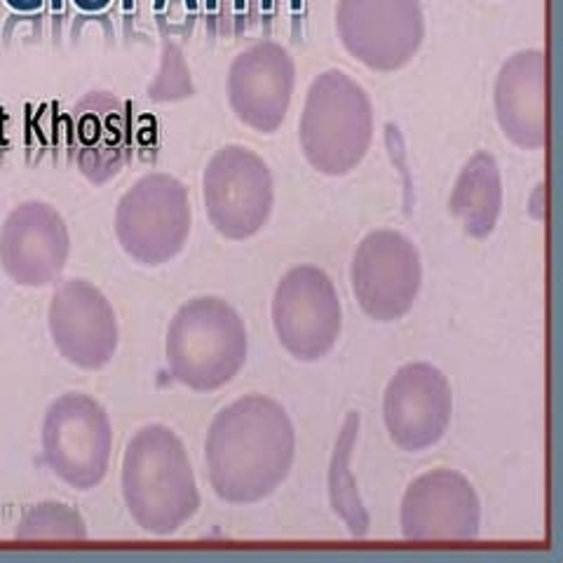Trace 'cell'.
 Returning a JSON list of instances; mask_svg holds the SVG:
<instances>
[{
  "label": "cell",
  "mask_w": 563,
  "mask_h": 563,
  "mask_svg": "<svg viewBox=\"0 0 563 563\" xmlns=\"http://www.w3.org/2000/svg\"><path fill=\"white\" fill-rule=\"evenodd\" d=\"M296 432L287 411L263 395L242 397L211 420L205 461L209 484L231 505L266 500L289 477Z\"/></svg>",
  "instance_id": "obj_1"
},
{
  "label": "cell",
  "mask_w": 563,
  "mask_h": 563,
  "mask_svg": "<svg viewBox=\"0 0 563 563\" xmlns=\"http://www.w3.org/2000/svg\"><path fill=\"white\" fill-rule=\"evenodd\" d=\"M122 496L132 519L153 536H172L196 517L200 493L179 434L146 426L132 437L122 457Z\"/></svg>",
  "instance_id": "obj_2"
},
{
  "label": "cell",
  "mask_w": 563,
  "mask_h": 563,
  "mask_svg": "<svg viewBox=\"0 0 563 563\" xmlns=\"http://www.w3.org/2000/svg\"><path fill=\"white\" fill-rule=\"evenodd\" d=\"M167 366L188 390L214 393L246 362V329L233 306L205 296L188 301L167 331Z\"/></svg>",
  "instance_id": "obj_3"
},
{
  "label": "cell",
  "mask_w": 563,
  "mask_h": 563,
  "mask_svg": "<svg viewBox=\"0 0 563 563\" xmlns=\"http://www.w3.org/2000/svg\"><path fill=\"white\" fill-rule=\"evenodd\" d=\"M301 139L308 161L327 174L355 167L372 139V106L343 74H327L312 85Z\"/></svg>",
  "instance_id": "obj_4"
},
{
  "label": "cell",
  "mask_w": 563,
  "mask_h": 563,
  "mask_svg": "<svg viewBox=\"0 0 563 563\" xmlns=\"http://www.w3.org/2000/svg\"><path fill=\"white\" fill-rule=\"evenodd\" d=\"M113 428L106 409L87 395H64L45 413L43 453L47 467L78 490L99 486L109 472Z\"/></svg>",
  "instance_id": "obj_5"
},
{
  "label": "cell",
  "mask_w": 563,
  "mask_h": 563,
  "mask_svg": "<svg viewBox=\"0 0 563 563\" xmlns=\"http://www.w3.org/2000/svg\"><path fill=\"white\" fill-rule=\"evenodd\" d=\"M275 333L291 357L317 362L339 343L343 310L333 282L320 268L289 271L273 298Z\"/></svg>",
  "instance_id": "obj_6"
},
{
  "label": "cell",
  "mask_w": 563,
  "mask_h": 563,
  "mask_svg": "<svg viewBox=\"0 0 563 563\" xmlns=\"http://www.w3.org/2000/svg\"><path fill=\"white\" fill-rule=\"evenodd\" d=\"M420 258L416 246L399 233L368 235L352 261V291L360 308L376 322H397L420 291Z\"/></svg>",
  "instance_id": "obj_7"
},
{
  "label": "cell",
  "mask_w": 563,
  "mask_h": 563,
  "mask_svg": "<svg viewBox=\"0 0 563 563\" xmlns=\"http://www.w3.org/2000/svg\"><path fill=\"white\" fill-rule=\"evenodd\" d=\"M451 413V385L432 364H404L387 383L383 418L387 434L401 451L418 453L434 446L446 434Z\"/></svg>",
  "instance_id": "obj_8"
},
{
  "label": "cell",
  "mask_w": 563,
  "mask_h": 563,
  "mask_svg": "<svg viewBox=\"0 0 563 563\" xmlns=\"http://www.w3.org/2000/svg\"><path fill=\"white\" fill-rule=\"evenodd\" d=\"M479 523L477 490L453 470L422 474L401 500V533L411 542H470Z\"/></svg>",
  "instance_id": "obj_9"
},
{
  "label": "cell",
  "mask_w": 563,
  "mask_h": 563,
  "mask_svg": "<svg viewBox=\"0 0 563 563\" xmlns=\"http://www.w3.org/2000/svg\"><path fill=\"white\" fill-rule=\"evenodd\" d=\"M49 333L62 357L85 372H99L118 350L113 306L85 279L62 285L49 303Z\"/></svg>",
  "instance_id": "obj_10"
},
{
  "label": "cell",
  "mask_w": 563,
  "mask_h": 563,
  "mask_svg": "<svg viewBox=\"0 0 563 563\" xmlns=\"http://www.w3.org/2000/svg\"><path fill=\"white\" fill-rule=\"evenodd\" d=\"M118 233L125 250L141 263L172 258L188 233V207L181 186L165 176L141 181L120 205Z\"/></svg>",
  "instance_id": "obj_11"
},
{
  "label": "cell",
  "mask_w": 563,
  "mask_h": 563,
  "mask_svg": "<svg viewBox=\"0 0 563 563\" xmlns=\"http://www.w3.org/2000/svg\"><path fill=\"white\" fill-rule=\"evenodd\" d=\"M207 205L211 219L228 238L256 233L271 211L266 165L240 148L221 153L207 174Z\"/></svg>",
  "instance_id": "obj_12"
},
{
  "label": "cell",
  "mask_w": 563,
  "mask_h": 563,
  "mask_svg": "<svg viewBox=\"0 0 563 563\" xmlns=\"http://www.w3.org/2000/svg\"><path fill=\"white\" fill-rule=\"evenodd\" d=\"M68 254L62 219L43 205H29L8 221L0 256L10 277L26 287H45L55 279Z\"/></svg>",
  "instance_id": "obj_13"
},
{
  "label": "cell",
  "mask_w": 563,
  "mask_h": 563,
  "mask_svg": "<svg viewBox=\"0 0 563 563\" xmlns=\"http://www.w3.org/2000/svg\"><path fill=\"white\" fill-rule=\"evenodd\" d=\"M294 68L277 47H261L233 68V101L244 120L261 130H273L289 103Z\"/></svg>",
  "instance_id": "obj_14"
},
{
  "label": "cell",
  "mask_w": 563,
  "mask_h": 563,
  "mask_svg": "<svg viewBox=\"0 0 563 563\" xmlns=\"http://www.w3.org/2000/svg\"><path fill=\"white\" fill-rule=\"evenodd\" d=\"M498 111L505 132L521 146H542L548 136L544 62L536 52L509 62L498 82Z\"/></svg>",
  "instance_id": "obj_15"
},
{
  "label": "cell",
  "mask_w": 563,
  "mask_h": 563,
  "mask_svg": "<svg viewBox=\"0 0 563 563\" xmlns=\"http://www.w3.org/2000/svg\"><path fill=\"white\" fill-rule=\"evenodd\" d=\"M451 205L467 233L482 238L493 231L500 211V176L493 157L477 155L465 167Z\"/></svg>",
  "instance_id": "obj_16"
},
{
  "label": "cell",
  "mask_w": 563,
  "mask_h": 563,
  "mask_svg": "<svg viewBox=\"0 0 563 563\" xmlns=\"http://www.w3.org/2000/svg\"><path fill=\"white\" fill-rule=\"evenodd\" d=\"M20 540H85L87 528L82 517L62 503L35 505L16 528Z\"/></svg>",
  "instance_id": "obj_17"
},
{
  "label": "cell",
  "mask_w": 563,
  "mask_h": 563,
  "mask_svg": "<svg viewBox=\"0 0 563 563\" xmlns=\"http://www.w3.org/2000/svg\"><path fill=\"white\" fill-rule=\"evenodd\" d=\"M167 0H155V10H163ZM186 8L188 10H198V0H186Z\"/></svg>",
  "instance_id": "obj_18"
},
{
  "label": "cell",
  "mask_w": 563,
  "mask_h": 563,
  "mask_svg": "<svg viewBox=\"0 0 563 563\" xmlns=\"http://www.w3.org/2000/svg\"><path fill=\"white\" fill-rule=\"evenodd\" d=\"M235 8L242 10L244 8V0H235ZM273 8V0H263V10H271Z\"/></svg>",
  "instance_id": "obj_19"
},
{
  "label": "cell",
  "mask_w": 563,
  "mask_h": 563,
  "mask_svg": "<svg viewBox=\"0 0 563 563\" xmlns=\"http://www.w3.org/2000/svg\"><path fill=\"white\" fill-rule=\"evenodd\" d=\"M64 8V0H52V10H62Z\"/></svg>",
  "instance_id": "obj_20"
},
{
  "label": "cell",
  "mask_w": 563,
  "mask_h": 563,
  "mask_svg": "<svg viewBox=\"0 0 563 563\" xmlns=\"http://www.w3.org/2000/svg\"><path fill=\"white\" fill-rule=\"evenodd\" d=\"M207 10H217V0H207Z\"/></svg>",
  "instance_id": "obj_21"
},
{
  "label": "cell",
  "mask_w": 563,
  "mask_h": 563,
  "mask_svg": "<svg viewBox=\"0 0 563 563\" xmlns=\"http://www.w3.org/2000/svg\"><path fill=\"white\" fill-rule=\"evenodd\" d=\"M291 8L294 10H301V0H291Z\"/></svg>",
  "instance_id": "obj_22"
}]
</instances>
